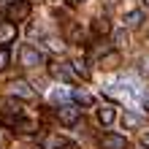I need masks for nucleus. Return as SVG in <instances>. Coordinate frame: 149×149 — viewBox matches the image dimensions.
Instances as JSON below:
<instances>
[{
    "label": "nucleus",
    "mask_w": 149,
    "mask_h": 149,
    "mask_svg": "<svg viewBox=\"0 0 149 149\" xmlns=\"http://www.w3.org/2000/svg\"><path fill=\"white\" fill-rule=\"evenodd\" d=\"M33 11V6H30V0H14V3H8L6 6V16L11 22H22V19H27Z\"/></svg>",
    "instance_id": "obj_1"
},
{
    "label": "nucleus",
    "mask_w": 149,
    "mask_h": 149,
    "mask_svg": "<svg viewBox=\"0 0 149 149\" xmlns=\"http://www.w3.org/2000/svg\"><path fill=\"white\" fill-rule=\"evenodd\" d=\"M57 119H60V125H65V127H71L79 122V106L76 103H63V106H57Z\"/></svg>",
    "instance_id": "obj_2"
},
{
    "label": "nucleus",
    "mask_w": 149,
    "mask_h": 149,
    "mask_svg": "<svg viewBox=\"0 0 149 149\" xmlns=\"http://www.w3.org/2000/svg\"><path fill=\"white\" fill-rule=\"evenodd\" d=\"M8 95H11V98H19V100H33L36 98V90H33L27 81H11L8 84Z\"/></svg>",
    "instance_id": "obj_3"
},
{
    "label": "nucleus",
    "mask_w": 149,
    "mask_h": 149,
    "mask_svg": "<svg viewBox=\"0 0 149 149\" xmlns=\"http://www.w3.org/2000/svg\"><path fill=\"white\" fill-rule=\"evenodd\" d=\"M19 60H22L24 68H38V65H43V54H41L36 46H22Z\"/></svg>",
    "instance_id": "obj_4"
},
{
    "label": "nucleus",
    "mask_w": 149,
    "mask_h": 149,
    "mask_svg": "<svg viewBox=\"0 0 149 149\" xmlns=\"http://www.w3.org/2000/svg\"><path fill=\"white\" fill-rule=\"evenodd\" d=\"M109 52H114V43H109L106 38H100L95 46H90V52H87V60H90V63H92V60H98V63H100V60L106 57Z\"/></svg>",
    "instance_id": "obj_5"
},
{
    "label": "nucleus",
    "mask_w": 149,
    "mask_h": 149,
    "mask_svg": "<svg viewBox=\"0 0 149 149\" xmlns=\"http://www.w3.org/2000/svg\"><path fill=\"white\" fill-rule=\"evenodd\" d=\"M52 73H54L57 79H63V81H68V84L76 79V71H73L71 63H54V65H52Z\"/></svg>",
    "instance_id": "obj_6"
},
{
    "label": "nucleus",
    "mask_w": 149,
    "mask_h": 149,
    "mask_svg": "<svg viewBox=\"0 0 149 149\" xmlns=\"http://www.w3.org/2000/svg\"><path fill=\"white\" fill-rule=\"evenodd\" d=\"M100 146H103V149H127V138H125V136L106 133V136H100Z\"/></svg>",
    "instance_id": "obj_7"
},
{
    "label": "nucleus",
    "mask_w": 149,
    "mask_h": 149,
    "mask_svg": "<svg viewBox=\"0 0 149 149\" xmlns=\"http://www.w3.org/2000/svg\"><path fill=\"white\" fill-rule=\"evenodd\" d=\"M43 149H76V144L63 138V136H49L46 141H43Z\"/></svg>",
    "instance_id": "obj_8"
},
{
    "label": "nucleus",
    "mask_w": 149,
    "mask_h": 149,
    "mask_svg": "<svg viewBox=\"0 0 149 149\" xmlns=\"http://www.w3.org/2000/svg\"><path fill=\"white\" fill-rule=\"evenodd\" d=\"M114 119H117V109H114V106H100L98 109V122H100L103 127L114 125Z\"/></svg>",
    "instance_id": "obj_9"
},
{
    "label": "nucleus",
    "mask_w": 149,
    "mask_h": 149,
    "mask_svg": "<svg viewBox=\"0 0 149 149\" xmlns=\"http://www.w3.org/2000/svg\"><path fill=\"white\" fill-rule=\"evenodd\" d=\"M14 38H16V24L14 22H0V46L11 43Z\"/></svg>",
    "instance_id": "obj_10"
},
{
    "label": "nucleus",
    "mask_w": 149,
    "mask_h": 149,
    "mask_svg": "<svg viewBox=\"0 0 149 149\" xmlns=\"http://www.w3.org/2000/svg\"><path fill=\"white\" fill-rule=\"evenodd\" d=\"M92 33H95V36H109V33H111V24H109L106 16H100V19L92 22Z\"/></svg>",
    "instance_id": "obj_11"
},
{
    "label": "nucleus",
    "mask_w": 149,
    "mask_h": 149,
    "mask_svg": "<svg viewBox=\"0 0 149 149\" xmlns=\"http://www.w3.org/2000/svg\"><path fill=\"white\" fill-rule=\"evenodd\" d=\"M144 19H146V16H144V11H130V14L125 16V24H127L130 30H133V27H141V24H144Z\"/></svg>",
    "instance_id": "obj_12"
},
{
    "label": "nucleus",
    "mask_w": 149,
    "mask_h": 149,
    "mask_svg": "<svg viewBox=\"0 0 149 149\" xmlns=\"http://www.w3.org/2000/svg\"><path fill=\"white\" fill-rule=\"evenodd\" d=\"M71 100H76L79 106H92V95H87L81 90H71Z\"/></svg>",
    "instance_id": "obj_13"
},
{
    "label": "nucleus",
    "mask_w": 149,
    "mask_h": 149,
    "mask_svg": "<svg viewBox=\"0 0 149 149\" xmlns=\"http://www.w3.org/2000/svg\"><path fill=\"white\" fill-rule=\"evenodd\" d=\"M122 122H125V127H138V125L144 122V117H141V114H136V111H127Z\"/></svg>",
    "instance_id": "obj_14"
},
{
    "label": "nucleus",
    "mask_w": 149,
    "mask_h": 149,
    "mask_svg": "<svg viewBox=\"0 0 149 149\" xmlns=\"http://www.w3.org/2000/svg\"><path fill=\"white\" fill-rule=\"evenodd\" d=\"M71 65H73V71H76L79 79H90V76H92V73H90V68H87V63H81V60H73Z\"/></svg>",
    "instance_id": "obj_15"
},
{
    "label": "nucleus",
    "mask_w": 149,
    "mask_h": 149,
    "mask_svg": "<svg viewBox=\"0 0 149 149\" xmlns=\"http://www.w3.org/2000/svg\"><path fill=\"white\" fill-rule=\"evenodd\" d=\"M100 65H103V68H114V65H119V54H114V52H109V54L100 60Z\"/></svg>",
    "instance_id": "obj_16"
},
{
    "label": "nucleus",
    "mask_w": 149,
    "mask_h": 149,
    "mask_svg": "<svg viewBox=\"0 0 149 149\" xmlns=\"http://www.w3.org/2000/svg\"><path fill=\"white\" fill-rule=\"evenodd\" d=\"M114 46H127V30H114Z\"/></svg>",
    "instance_id": "obj_17"
},
{
    "label": "nucleus",
    "mask_w": 149,
    "mask_h": 149,
    "mask_svg": "<svg viewBox=\"0 0 149 149\" xmlns=\"http://www.w3.org/2000/svg\"><path fill=\"white\" fill-rule=\"evenodd\" d=\"M8 60H11V57H8V49L0 46V71H6V68H8Z\"/></svg>",
    "instance_id": "obj_18"
},
{
    "label": "nucleus",
    "mask_w": 149,
    "mask_h": 149,
    "mask_svg": "<svg viewBox=\"0 0 149 149\" xmlns=\"http://www.w3.org/2000/svg\"><path fill=\"white\" fill-rule=\"evenodd\" d=\"M141 73H146V76H149V57H144V60H141Z\"/></svg>",
    "instance_id": "obj_19"
},
{
    "label": "nucleus",
    "mask_w": 149,
    "mask_h": 149,
    "mask_svg": "<svg viewBox=\"0 0 149 149\" xmlns=\"http://www.w3.org/2000/svg\"><path fill=\"white\" fill-rule=\"evenodd\" d=\"M141 144L149 149V130H144V133H141Z\"/></svg>",
    "instance_id": "obj_20"
},
{
    "label": "nucleus",
    "mask_w": 149,
    "mask_h": 149,
    "mask_svg": "<svg viewBox=\"0 0 149 149\" xmlns=\"http://www.w3.org/2000/svg\"><path fill=\"white\" fill-rule=\"evenodd\" d=\"M144 109L149 111V95H146V98H144Z\"/></svg>",
    "instance_id": "obj_21"
},
{
    "label": "nucleus",
    "mask_w": 149,
    "mask_h": 149,
    "mask_svg": "<svg viewBox=\"0 0 149 149\" xmlns=\"http://www.w3.org/2000/svg\"><path fill=\"white\" fill-rule=\"evenodd\" d=\"M144 6H149V0H144Z\"/></svg>",
    "instance_id": "obj_22"
},
{
    "label": "nucleus",
    "mask_w": 149,
    "mask_h": 149,
    "mask_svg": "<svg viewBox=\"0 0 149 149\" xmlns=\"http://www.w3.org/2000/svg\"><path fill=\"white\" fill-rule=\"evenodd\" d=\"M0 22H3V14H0Z\"/></svg>",
    "instance_id": "obj_23"
},
{
    "label": "nucleus",
    "mask_w": 149,
    "mask_h": 149,
    "mask_svg": "<svg viewBox=\"0 0 149 149\" xmlns=\"http://www.w3.org/2000/svg\"><path fill=\"white\" fill-rule=\"evenodd\" d=\"M76 3H81V0H76Z\"/></svg>",
    "instance_id": "obj_24"
}]
</instances>
